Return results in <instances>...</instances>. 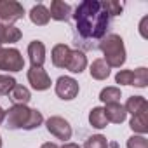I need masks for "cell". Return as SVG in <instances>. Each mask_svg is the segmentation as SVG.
Listing matches in <instances>:
<instances>
[{"label": "cell", "instance_id": "6da1fadb", "mask_svg": "<svg viewBox=\"0 0 148 148\" xmlns=\"http://www.w3.org/2000/svg\"><path fill=\"white\" fill-rule=\"evenodd\" d=\"M73 19L77 23V32L84 38H103L106 35L110 16L98 0H84L75 7Z\"/></svg>", "mask_w": 148, "mask_h": 148}, {"label": "cell", "instance_id": "7a4b0ae2", "mask_svg": "<svg viewBox=\"0 0 148 148\" xmlns=\"http://www.w3.org/2000/svg\"><path fill=\"white\" fill-rule=\"evenodd\" d=\"M44 124V117L38 110L28 108L26 105H12L5 112V127L7 129H25L32 131Z\"/></svg>", "mask_w": 148, "mask_h": 148}, {"label": "cell", "instance_id": "3957f363", "mask_svg": "<svg viewBox=\"0 0 148 148\" xmlns=\"http://www.w3.org/2000/svg\"><path fill=\"white\" fill-rule=\"evenodd\" d=\"M99 49L103 52V59L110 68H120L125 63V47L124 40L117 33L105 35L99 42Z\"/></svg>", "mask_w": 148, "mask_h": 148}, {"label": "cell", "instance_id": "277c9868", "mask_svg": "<svg viewBox=\"0 0 148 148\" xmlns=\"http://www.w3.org/2000/svg\"><path fill=\"white\" fill-rule=\"evenodd\" d=\"M23 68H25V59L18 49L0 47V70L16 73V71H21Z\"/></svg>", "mask_w": 148, "mask_h": 148}, {"label": "cell", "instance_id": "5b68a950", "mask_svg": "<svg viewBox=\"0 0 148 148\" xmlns=\"http://www.w3.org/2000/svg\"><path fill=\"white\" fill-rule=\"evenodd\" d=\"M25 7L16 0H0V25H14L23 19Z\"/></svg>", "mask_w": 148, "mask_h": 148}, {"label": "cell", "instance_id": "8992f818", "mask_svg": "<svg viewBox=\"0 0 148 148\" xmlns=\"http://www.w3.org/2000/svg\"><path fill=\"white\" fill-rule=\"evenodd\" d=\"M45 127H47V131H49L52 136H56L58 139H63V141L71 139V134H73L71 125H70V122H68L66 119H63V117H58V115L49 117V119L45 120Z\"/></svg>", "mask_w": 148, "mask_h": 148}, {"label": "cell", "instance_id": "52a82bcc", "mask_svg": "<svg viewBox=\"0 0 148 148\" xmlns=\"http://www.w3.org/2000/svg\"><path fill=\"white\" fill-rule=\"evenodd\" d=\"M80 87H79V82L73 79V77H59L56 80V94L64 99V101H71L75 99L77 94H79Z\"/></svg>", "mask_w": 148, "mask_h": 148}, {"label": "cell", "instance_id": "ba28073f", "mask_svg": "<svg viewBox=\"0 0 148 148\" xmlns=\"http://www.w3.org/2000/svg\"><path fill=\"white\" fill-rule=\"evenodd\" d=\"M26 77H28V82L32 84V87L35 91H47L51 87V77L47 75V71L44 68H35L32 66L26 73Z\"/></svg>", "mask_w": 148, "mask_h": 148}, {"label": "cell", "instance_id": "9c48e42d", "mask_svg": "<svg viewBox=\"0 0 148 148\" xmlns=\"http://www.w3.org/2000/svg\"><path fill=\"white\" fill-rule=\"evenodd\" d=\"M28 58L32 66L35 68H42L45 63V45L40 40H32L28 44Z\"/></svg>", "mask_w": 148, "mask_h": 148}, {"label": "cell", "instance_id": "30bf717a", "mask_svg": "<svg viewBox=\"0 0 148 148\" xmlns=\"http://www.w3.org/2000/svg\"><path fill=\"white\" fill-rule=\"evenodd\" d=\"M87 66V56L75 49V51H71L70 52V58H68V63H66V70L71 71V73H82Z\"/></svg>", "mask_w": 148, "mask_h": 148}, {"label": "cell", "instance_id": "8fae6325", "mask_svg": "<svg viewBox=\"0 0 148 148\" xmlns=\"http://www.w3.org/2000/svg\"><path fill=\"white\" fill-rule=\"evenodd\" d=\"M49 16L56 21H68L71 18V7L66 2H63V0H52Z\"/></svg>", "mask_w": 148, "mask_h": 148}, {"label": "cell", "instance_id": "7c38bea8", "mask_svg": "<svg viewBox=\"0 0 148 148\" xmlns=\"http://www.w3.org/2000/svg\"><path fill=\"white\" fill-rule=\"evenodd\" d=\"M70 52H71V49H70L66 44H58V45H54V47H52V52H51L52 64H54L56 68H66Z\"/></svg>", "mask_w": 148, "mask_h": 148}, {"label": "cell", "instance_id": "4fadbf2b", "mask_svg": "<svg viewBox=\"0 0 148 148\" xmlns=\"http://www.w3.org/2000/svg\"><path fill=\"white\" fill-rule=\"evenodd\" d=\"M105 115H106V120L108 122H113V124H122L127 117L125 110H124V105L120 103H110V105H105Z\"/></svg>", "mask_w": 148, "mask_h": 148}, {"label": "cell", "instance_id": "5bb4252c", "mask_svg": "<svg viewBox=\"0 0 148 148\" xmlns=\"http://www.w3.org/2000/svg\"><path fill=\"white\" fill-rule=\"evenodd\" d=\"M129 127H131L134 132H138L139 136L146 134V132H148V110H143V112L132 115V119H131V122H129Z\"/></svg>", "mask_w": 148, "mask_h": 148}, {"label": "cell", "instance_id": "9a60e30c", "mask_svg": "<svg viewBox=\"0 0 148 148\" xmlns=\"http://www.w3.org/2000/svg\"><path fill=\"white\" fill-rule=\"evenodd\" d=\"M30 19H32V23L37 25V26H45V25L49 23V19H51L49 9H47L45 5H42V4L33 5L32 11H30Z\"/></svg>", "mask_w": 148, "mask_h": 148}, {"label": "cell", "instance_id": "2e32d148", "mask_svg": "<svg viewBox=\"0 0 148 148\" xmlns=\"http://www.w3.org/2000/svg\"><path fill=\"white\" fill-rule=\"evenodd\" d=\"M89 71H91V77L96 79V80H106L110 77V66L105 63L103 58L94 59L92 64H91V68H89Z\"/></svg>", "mask_w": 148, "mask_h": 148}, {"label": "cell", "instance_id": "e0dca14e", "mask_svg": "<svg viewBox=\"0 0 148 148\" xmlns=\"http://www.w3.org/2000/svg\"><path fill=\"white\" fill-rule=\"evenodd\" d=\"M9 99H11L14 105H26V103L32 99V92H30L28 87L16 84L14 89L9 92Z\"/></svg>", "mask_w": 148, "mask_h": 148}, {"label": "cell", "instance_id": "ac0fdd59", "mask_svg": "<svg viewBox=\"0 0 148 148\" xmlns=\"http://www.w3.org/2000/svg\"><path fill=\"white\" fill-rule=\"evenodd\" d=\"M124 110L125 113H131V115H136L143 110H148V101L143 98V96H131L125 105H124Z\"/></svg>", "mask_w": 148, "mask_h": 148}, {"label": "cell", "instance_id": "d6986e66", "mask_svg": "<svg viewBox=\"0 0 148 148\" xmlns=\"http://www.w3.org/2000/svg\"><path fill=\"white\" fill-rule=\"evenodd\" d=\"M89 124L96 129H105L108 125V120H106V115H105V110L101 106H96L89 112Z\"/></svg>", "mask_w": 148, "mask_h": 148}, {"label": "cell", "instance_id": "ffe728a7", "mask_svg": "<svg viewBox=\"0 0 148 148\" xmlns=\"http://www.w3.org/2000/svg\"><path fill=\"white\" fill-rule=\"evenodd\" d=\"M120 96H122L120 89H119V87H113V86L105 87V89H101V92H99V99H101V103H105V105L119 103Z\"/></svg>", "mask_w": 148, "mask_h": 148}, {"label": "cell", "instance_id": "44dd1931", "mask_svg": "<svg viewBox=\"0 0 148 148\" xmlns=\"http://www.w3.org/2000/svg\"><path fill=\"white\" fill-rule=\"evenodd\" d=\"M146 84H148V70L145 66L136 68L132 71V86L143 89V87H146Z\"/></svg>", "mask_w": 148, "mask_h": 148}, {"label": "cell", "instance_id": "7402d4cb", "mask_svg": "<svg viewBox=\"0 0 148 148\" xmlns=\"http://www.w3.org/2000/svg\"><path fill=\"white\" fill-rule=\"evenodd\" d=\"M84 148H108V141L105 136L101 134H94V136H89L84 143Z\"/></svg>", "mask_w": 148, "mask_h": 148}, {"label": "cell", "instance_id": "603a6c76", "mask_svg": "<svg viewBox=\"0 0 148 148\" xmlns=\"http://www.w3.org/2000/svg\"><path fill=\"white\" fill-rule=\"evenodd\" d=\"M14 86H16L14 77H11V75H0V96L9 94L14 89Z\"/></svg>", "mask_w": 148, "mask_h": 148}, {"label": "cell", "instance_id": "cb8c5ba5", "mask_svg": "<svg viewBox=\"0 0 148 148\" xmlns=\"http://www.w3.org/2000/svg\"><path fill=\"white\" fill-rule=\"evenodd\" d=\"M101 5H103V9L106 11V14L108 16H119L120 12H122V4H119V2H113V0H106V2H101Z\"/></svg>", "mask_w": 148, "mask_h": 148}, {"label": "cell", "instance_id": "d4e9b609", "mask_svg": "<svg viewBox=\"0 0 148 148\" xmlns=\"http://www.w3.org/2000/svg\"><path fill=\"white\" fill-rule=\"evenodd\" d=\"M115 82L120 86H132V70H120L115 75Z\"/></svg>", "mask_w": 148, "mask_h": 148}, {"label": "cell", "instance_id": "484cf974", "mask_svg": "<svg viewBox=\"0 0 148 148\" xmlns=\"http://www.w3.org/2000/svg\"><path fill=\"white\" fill-rule=\"evenodd\" d=\"M127 148H148V139L145 136H131L127 139Z\"/></svg>", "mask_w": 148, "mask_h": 148}, {"label": "cell", "instance_id": "4316f807", "mask_svg": "<svg viewBox=\"0 0 148 148\" xmlns=\"http://www.w3.org/2000/svg\"><path fill=\"white\" fill-rule=\"evenodd\" d=\"M146 21H148V18H143V21H141V25H139V32H141V35L146 38V33H145V25H146Z\"/></svg>", "mask_w": 148, "mask_h": 148}, {"label": "cell", "instance_id": "83f0119b", "mask_svg": "<svg viewBox=\"0 0 148 148\" xmlns=\"http://www.w3.org/2000/svg\"><path fill=\"white\" fill-rule=\"evenodd\" d=\"M59 148H80L77 143H64L63 146H59Z\"/></svg>", "mask_w": 148, "mask_h": 148}, {"label": "cell", "instance_id": "f1b7e54d", "mask_svg": "<svg viewBox=\"0 0 148 148\" xmlns=\"http://www.w3.org/2000/svg\"><path fill=\"white\" fill-rule=\"evenodd\" d=\"M40 148H59V146H58L56 143H51V141H49V143H44Z\"/></svg>", "mask_w": 148, "mask_h": 148}, {"label": "cell", "instance_id": "f546056e", "mask_svg": "<svg viewBox=\"0 0 148 148\" xmlns=\"http://www.w3.org/2000/svg\"><path fill=\"white\" fill-rule=\"evenodd\" d=\"M5 120V110L2 108V106H0V124H2Z\"/></svg>", "mask_w": 148, "mask_h": 148}, {"label": "cell", "instance_id": "4dcf8cb0", "mask_svg": "<svg viewBox=\"0 0 148 148\" xmlns=\"http://www.w3.org/2000/svg\"><path fill=\"white\" fill-rule=\"evenodd\" d=\"M108 146H110V148H119V143H115V141H112V143H108Z\"/></svg>", "mask_w": 148, "mask_h": 148}, {"label": "cell", "instance_id": "1f68e13d", "mask_svg": "<svg viewBox=\"0 0 148 148\" xmlns=\"http://www.w3.org/2000/svg\"><path fill=\"white\" fill-rule=\"evenodd\" d=\"M0 148H2V136H0Z\"/></svg>", "mask_w": 148, "mask_h": 148}]
</instances>
